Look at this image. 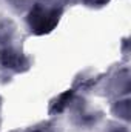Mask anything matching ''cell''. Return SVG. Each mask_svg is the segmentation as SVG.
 <instances>
[{
  "mask_svg": "<svg viewBox=\"0 0 131 132\" xmlns=\"http://www.w3.org/2000/svg\"><path fill=\"white\" fill-rule=\"evenodd\" d=\"M30 22H31V26L34 28L35 32H46L49 31L56 22H57V14L54 11H48V9H42L40 6H37L31 12V17H30Z\"/></svg>",
  "mask_w": 131,
  "mask_h": 132,
  "instance_id": "6da1fadb",
  "label": "cell"
}]
</instances>
